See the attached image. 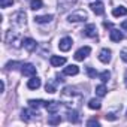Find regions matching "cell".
<instances>
[{"instance_id":"26","label":"cell","mask_w":127,"mask_h":127,"mask_svg":"<svg viewBox=\"0 0 127 127\" xmlns=\"http://www.w3.org/2000/svg\"><path fill=\"white\" fill-rule=\"evenodd\" d=\"M45 90H46V93H55L57 91V88H55V84L52 82V81H48L46 82V85H45Z\"/></svg>"},{"instance_id":"40","label":"cell","mask_w":127,"mask_h":127,"mask_svg":"<svg viewBox=\"0 0 127 127\" xmlns=\"http://www.w3.org/2000/svg\"><path fill=\"white\" fill-rule=\"evenodd\" d=\"M126 117H127V112H126Z\"/></svg>"},{"instance_id":"35","label":"cell","mask_w":127,"mask_h":127,"mask_svg":"<svg viewBox=\"0 0 127 127\" xmlns=\"http://www.w3.org/2000/svg\"><path fill=\"white\" fill-rule=\"evenodd\" d=\"M63 75H64V73H63ZM63 75L57 73V81H58V82H63V81H64V79H63Z\"/></svg>"},{"instance_id":"18","label":"cell","mask_w":127,"mask_h":127,"mask_svg":"<svg viewBox=\"0 0 127 127\" xmlns=\"http://www.w3.org/2000/svg\"><path fill=\"white\" fill-rule=\"evenodd\" d=\"M54 17L49 14V15H39V17H34V21L37 23V24H46V23H51V20H52Z\"/></svg>"},{"instance_id":"34","label":"cell","mask_w":127,"mask_h":127,"mask_svg":"<svg viewBox=\"0 0 127 127\" xmlns=\"http://www.w3.org/2000/svg\"><path fill=\"white\" fill-rule=\"evenodd\" d=\"M106 120L114 121V120H117V115H115V114H106Z\"/></svg>"},{"instance_id":"21","label":"cell","mask_w":127,"mask_h":127,"mask_svg":"<svg viewBox=\"0 0 127 127\" xmlns=\"http://www.w3.org/2000/svg\"><path fill=\"white\" fill-rule=\"evenodd\" d=\"M112 15H114V17H124V15H127V8H124V6L114 8Z\"/></svg>"},{"instance_id":"36","label":"cell","mask_w":127,"mask_h":127,"mask_svg":"<svg viewBox=\"0 0 127 127\" xmlns=\"http://www.w3.org/2000/svg\"><path fill=\"white\" fill-rule=\"evenodd\" d=\"M121 29H123V30H127V20L121 23Z\"/></svg>"},{"instance_id":"8","label":"cell","mask_w":127,"mask_h":127,"mask_svg":"<svg viewBox=\"0 0 127 127\" xmlns=\"http://www.w3.org/2000/svg\"><path fill=\"white\" fill-rule=\"evenodd\" d=\"M60 102H55V100H51V102H46L45 103V108H46V111L49 112V114H57L58 111H60Z\"/></svg>"},{"instance_id":"22","label":"cell","mask_w":127,"mask_h":127,"mask_svg":"<svg viewBox=\"0 0 127 127\" xmlns=\"http://www.w3.org/2000/svg\"><path fill=\"white\" fill-rule=\"evenodd\" d=\"M106 91H108V90H106V87H105V82L96 87V94H97L99 97H103V96H106Z\"/></svg>"},{"instance_id":"5","label":"cell","mask_w":127,"mask_h":127,"mask_svg":"<svg viewBox=\"0 0 127 127\" xmlns=\"http://www.w3.org/2000/svg\"><path fill=\"white\" fill-rule=\"evenodd\" d=\"M72 45H73V40H72V37L66 36V37L60 39L58 48H60V51H63V52H67V51H69V49L72 48Z\"/></svg>"},{"instance_id":"23","label":"cell","mask_w":127,"mask_h":127,"mask_svg":"<svg viewBox=\"0 0 127 127\" xmlns=\"http://www.w3.org/2000/svg\"><path fill=\"white\" fill-rule=\"evenodd\" d=\"M100 106H102V102L100 100H97V99H91L90 102H88V108L90 109H100Z\"/></svg>"},{"instance_id":"10","label":"cell","mask_w":127,"mask_h":127,"mask_svg":"<svg viewBox=\"0 0 127 127\" xmlns=\"http://www.w3.org/2000/svg\"><path fill=\"white\" fill-rule=\"evenodd\" d=\"M12 21H14L17 26H24V24H26V12H24V11H18V12L12 17Z\"/></svg>"},{"instance_id":"17","label":"cell","mask_w":127,"mask_h":127,"mask_svg":"<svg viewBox=\"0 0 127 127\" xmlns=\"http://www.w3.org/2000/svg\"><path fill=\"white\" fill-rule=\"evenodd\" d=\"M40 78H37V76H32V79H29V82H27V87L30 88V90H37L39 87H40Z\"/></svg>"},{"instance_id":"28","label":"cell","mask_w":127,"mask_h":127,"mask_svg":"<svg viewBox=\"0 0 127 127\" xmlns=\"http://www.w3.org/2000/svg\"><path fill=\"white\" fill-rule=\"evenodd\" d=\"M21 120L26 121V123L30 121V112H29L27 109H23V111H21Z\"/></svg>"},{"instance_id":"9","label":"cell","mask_w":127,"mask_h":127,"mask_svg":"<svg viewBox=\"0 0 127 127\" xmlns=\"http://www.w3.org/2000/svg\"><path fill=\"white\" fill-rule=\"evenodd\" d=\"M75 3H76V0H58V9L61 12H64V11L70 9Z\"/></svg>"},{"instance_id":"25","label":"cell","mask_w":127,"mask_h":127,"mask_svg":"<svg viewBox=\"0 0 127 127\" xmlns=\"http://www.w3.org/2000/svg\"><path fill=\"white\" fill-rule=\"evenodd\" d=\"M43 6V2L42 0H32L30 2V9H33V11H37V9H40Z\"/></svg>"},{"instance_id":"15","label":"cell","mask_w":127,"mask_h":127,"mask_svg":"<svg viewBox=\"0 0 127 127\" xmlns=\"http://www.w3.org/2000/svg\"><path fill=\"white\" fill-rule=\"evenodd\" d=\"M63 73H64V75H67V76H73V75H78V73H79V67H78L76 64H69L67 67H64Z\"/></svg>"},{"instance_id":"27","label":"cell","mask_w":127,"mask_h":127,"mask_svg":"<svg viewBox=\"0 0 127 127\" xmlns=\"http://www.w3.org/2000/svg\"><path fill=\"white\" fill-rule=\"evenodd\" d=\"M99 78L102 79V82H108L109 78H111V72L109 70H103L102 73H99Z\"/></svg>"},{"instance_id":"13","label":"cell","mask_w":127,"mask_h":127,"mask_svg":"<svg viewBox=\"0 0 127 127\" xmlns=\"http://www.w3.org/2000/svg\"><path fill=\"white\" fill-rule=\"evenodd\" d=\"M84 36H87V37H96L97 36V27L94 24H88L84 29Z\"/></svg>"},{"instance_id":"39","label":"cell","mask_w":127,"mask_h":127,"mask_svg":"<svg viewBox=\"0 0 127 127\" xmlns=\"http://www.w3.org/2000/svg\"><path fill=\"white\" fill-rule=\"evenodd\" d=\"M5 91V82L2 81V87H0V93H3Z\"/></svg>"},{"instance_id":"16","label":"cell","mask_w":127,"mask_h":127,"mask_svg":"<svg viewBox=\"0 0 127 127\" xmlns=\"http://www.w3.org/2000/svg\"><path fill=\"white\" fill-rule=\"evenodd\" d=\"M123 37H124L123 33H121L120 30H117V29H112V30L109 32V39H111L112 42H120Z\"/></svg>"},{"instance_id":"33","label":"cell","mask_w":127,"mask_h":127,"mask_svg":"<svg viewBox=\"0 0 127 127\" xmlns=\"http://www.w3.org/2000/svg\"><path fill=\"white\" fill-rule=\"evenodd\" d=\"M87 126H96V127H99V126H100V123H99L97 120H94V118H93V120H88V121H87Z\"/></svg>"},{"instance_id":"19","label":"cell","mask_w":127,"mask_h":127,"mask_svg":"<svg viewBox=\"0 0 127 127\" xmlns=\"http://www.w3.org/2000/svg\"><path fill=\"white\" fill-rule=\"evenodd\" d=\"M45 103H46V102H43V100H40V99H37V100H34V99L29 100V106H30L32 109H34V111H37L40 106H45Z\"/></svg>"},{"instance_id":"38","label":"cell","mask_w":127,"mask_h":127,"mask_svg":"<svg viewBox=\"0 0 127 127\" xmlns=\"http://www.w3.org/2000/svg\"><path fill=\"white\" fill-rule=\"evenodd\" d=\"M124 85L127 87V70H126V73H124Z\"/></svg>"},{"instance_id":"14","label":"cell","mask_w":127,"mask_h":127,"mask_svg":"<svg viewBox=\"0 0 127 127\" xmlns=\"http://www.w3.org/2000/svg\"><path fill=\"white\" fill-rule=\"evenodd\" d=\"M49 61H51V64L54 67H60V66H63L66 63V58L64 57H60V55H52Z\"/></svg>"},{"instance_id":"3","label":"cell","mask_w":127,"mask_h":127,"mask_svg":"<svg viewBox=\"0 0 127 127\" xmlns=\"http://www.w3.org/2000/svg\"><path fill=\"white\" fill-rule=\"evenodd\" d=\"M87 18H88L87 12L82 11V9H79V11H75V12L69 14L67 21H69V23H81V21H85Z\"/></svg>"},{"instance_id":"24","label":"cell","mask_w":127,"mask_h":127,"mask_svg":"<svg viewBox=\"0 0 127 127\" xmlns=\"http://www.w3.org/2000/svg\"><path fill=\"white\" fill-rule=\"evenodd\" d=\"M61 123V117L60 115H51L49 118H48V124L49 126H57V124H60Z\"/></svg>"},{"instance_id":"37","label":"cell","mask_w":127,"mask_h":127,"mask_svg":"<svg viewBox=\"0 0 127 127\" xmlns=\"http://www.w3.org/2000/svg\"><path fill=\"white\" fill-rule=\"evenodd\" d=\"M103 26H105L106 29H111V27H112V23H108V21H105V23H103Z\"/></svg>"},{"instance_id":"7","label":"cell","mask_w":127,"mask_h":127,"mask_svg":"<svg viewBox=\"0 0 127 127\" xmlns=\"http://www.w3.org/2000/svg\"><path fill=\"white\" fill-rule=\"evenodd\" d=\"M23 46H24L29 52H33V51H36L37 43H36V40L32 39V37H24V40H23Z\"/></svg>"},{"instance_id":"32","label":"cell","mask_w":127,"mask_h":127,"mask_svg":"<svg viewBox=\"0 0 127 127\" xmlns=\"http://www.w3.org/2000/svg\"><path fill=\"white\" fill-rule=\"evenodd\" d=\"M120 55H121V60H123L124 63H127V49H126V48H124V49H121Z\"/></svg>"},{"instance_id":"12","label":"cell","mask_w":127,"mask_h":127,"mask_svg":"<svg viewBox=\"0 0 127 127\" xmlns=\"http://www.w3.org/2000/svg\"><path fill=\"white\" fill-rule=\"evenodd\" d=\"M111 55H112L111 49H108V48H103V49L99 52V60H100L102 63H109V61H111Z\"/></svg>"},{"instance_id":"11","label":"cell","mask_w":127,"mask_h":127,"mask_svg":"<svg viewBox=\"0 0 127 127\" xmlns=\"http://www.w3.org/2000/svg\"><path fill=\"white\" fill-rule=\"evenodd\" d=\"M90 8H91V11H93L96 15H103V14H105V6H103L102 2H94V3L90 5Z\"/></svg>"},{"instance_id":"31","label":"cell","mask_w":127,"mask_h":127,"mask_svg":"<svg viewBox=\"0 0 127 127\" xmlns=\"http://www.w3.org/2000/svg\"><path fill=\"white\" fill-rule=\"evenodd\" d=\"M87 75H88L90 78H96V76H97V72H96L93 67H87Z\"/></svg>"},{"instance_id":"1","label":"cell","mask_w":127,"mask_h":127,"mask_svg":"<svg viewBox=\"0 0 127 127\" xmlns=\"http://www.w3.org/2000/svg\"><path fill=\"white\" fill-rule=\"evenodd\" d=\"M81 97H82L81 93L76 91L75 87H64V88H63V91H61V99L66 102L67 106L75 105V100H79Z\"/></svg>"},{"instance_id":"6","label":"cell","mask_w":127,"mask_h":127,"mask_svg":"<svg viewBox=\"0 0 127 127\" xmlns=\"http://www.w3.org/2000/svg\"><path fill=\"white\" fill-rule=\"evenodd\" d=\"M21 73L24 76H36V67L30 63H26V64L21 66Z\"/></svg>"},{"instance_id":"30","label":"cell","mask_w":127,"mask_h":127,"mask_svg":"<svg viewBox=\"0 0 127 127\" xmlns=\"http://www.w3.org/2000/svg\"><path fill=\"white\" fill-rule=\"evenodd\" d=\"M14 5V0H0V6L2 8H8Z\"/></svg>"},{"instance_id":"4","label":"cell","mask_w":127,"mask_h":127,"mask_svg":"<svg viewBox=\"0 0 127 127\" xmlns=\"http://www.w3.org/2000/svg\"><path fill=\"white\" fill-rule=\"evenodd\" d=\"M90 52H91V48H90V46H82V48H79V49L75 52V60H76V61H84V60L90 55Z\"/></svg>"},{"instance_id":"29","label":"cell","mask_w":127,"mask_h":127,"mask_svg":"<svg viewBox=\"0 0 127 127\" xmlns=\"http://www.w3.org/2000/svg\"><path fill=\"white\" fill-rule=\"evenodd\" d=\"M18 66H23V64H20L18 61H9L8 64H6V69H18Z\"/></svg>"},{"instance_id":"2","label":"cell","mask_w":127,"mask_h":127,"mask_svg":"<svg viewBox=\"0 0 127 127\" xmlns=\"http://www.w3.org/2000/svg\"><path fill=\"white\" fill-rule=\"evenodd\" d=\"M23 40H24V39H21V34L14 33L12 30H9V32L6 33V42L11 43V45H14L15 48H20V46L23 45Z\"/></svg>"},{"instance_id":"20","label":"cell","mask_w":127,"mask_h":127,"mask_svg":"<svg viewBox=\"0 0 127 127\" xmlns=\"http://www.w3.org/2000/svg\"><path fill=\"white\" fill-rule=\"evenodd\" d=\"M67 120H69L70 123H73V124L79 123V115H78V112H76L75 109H72V111H67Z\"/></svg>"}]
</instances>
